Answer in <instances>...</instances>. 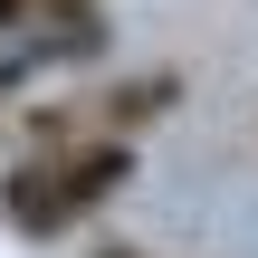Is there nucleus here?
<instances>
[{
	"label": "nucleus",
	"mask_w": 258,
	"mask_h": 258,
	"mask_svg": "<svg viewBox=\"0 0 258 258\" xmlns=\"http://www.w3.org/2000/svg\"><path fill=\"white\" fill-rule=\"evenodd\" d=\"M105 258H144V249H105Z\"/></svg>",
	"instance_id": "obj_4"
},
{
	"label": "nucleus",
	"mask_w": 258,
	"mask_h": 258,
	"mask_svg": "<svg viewBox=\"0 0 258 258\" xmlns=\"http://www.w3.org/2000/svg\"><path fill=\"white\" fill-rule=\"evenodd\" d=\"M0 38H29V67L38 57H96L105 10L96 0H0Z\"/></svg>",
	"instance_id": "obj_2"
},
{
	"label": "nucleus",
	"mask_w": 258,
	"mask_h": 258,
	"mask_svg": "<svg viewBox=\"0 0 258 258\" xmlns=\"http://www.w3.org/2000/svg\"><path fill=\"white\" fill-rule=\"evenodd\" d=\"M172 105H182V77H172V67H163V77H124V86L96 105V134H144V124L172 115Z\"/></svg>",
	"instance_id": "obj_3"
},
{
	"label": "nucleus",
	"mask_w": 258,
	"mask_h": 258,
	"mask_svg": "<svg viewBox=\"0 0 258 258\" xmlns=\"http://www.w3.org/2000/svg\"><path fill=\"white\" fill-rule=\"evenodd\" d=\"M134 182V144L124 134H77V144H38L29 163L0 172V220L48 239V230H77L86 211H105L115 191Z\"/></svg>",
	"instance_id": "obj_1"
}]
</instances>
